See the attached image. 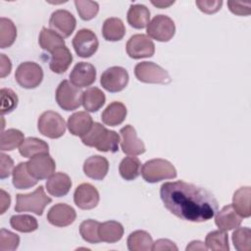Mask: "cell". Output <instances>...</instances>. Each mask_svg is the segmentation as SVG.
<instances>
[{
    "label": "cell",
    "instance_id": "74e56055",
    "mask_svg": "<svg viewBox=\"0 0 251 251\" xmlns=\"http://www.w3.org/2000/svg\"><path fill=\"white\" fill-rule=\"evenodd\" d=\"M205 245L208 249L211 250L227 251L229 250L228 236L226 231L221 229L211 231L207 234L205 238Z\"/></svg>",
    "mask_w": 251,
    "mask_h": 251
},
{
    "label": "cell",
    "instance_id": "ab89813d",
    "mask_svg": "<svg viewBox=\"0 0 251 251\" xmlns=\"http://www.w3.org/2000/svg\"><path fill=\"white\" fill-rule=\"evenodd\" d=\"M232 243L237 251L251 250V229L249 227H237L232 232Z\"/></svg>",
    "mask_w": 251,
    "mask_h": 251
},
{
    "label": "cell",
    "instance_id": "d6a6232c",
    "mask_svg": "<svg viewBox=\"0 0 251 251\" xmlns=\"http://www.w3.org/2000/svg\"><path fill=\"white\" fill-rule=\"evenodd\" d=\"M38 42L40 47L49 53H52L54 50L61 46H65L64 38L53 29L47 27H42Z\"/></svg>",
    "mask_w": 251,
    "mask_h": 251
},
{
    "label": "cell",
    "instance_id": "f546056e",
    "mask_svg": "<svg viewBox=\"0 0 251 251\" xmlns=\"http://www.w3.org/2000/svg\"><path fill=\"white\" fill-rule=\"evenodd\" d=\"M103 37L107 41H119L126 34V27L123 21L119 18H108L102 27Z\"/></svg>",
    "mask_w": 251,
    "mask_h": 251
},
{
    "label": "cell",
    "instance_id": "ee69618b",
    "mask_svg": "<svg viewBox=\"0 0 251 251\" xmlns=\"http://www.w3.org/2000/svg\"><path fill=\"white\" fill-rule=\"evenodd\" d=\"M195 4L199 8L200 11H202L205 14H214L218 12L222 5V0H197L195 1Z\"/></svg>",
    "mask_w": 251,
    "mask_h": 251
},
{
    "label": "cell",
    "instance_id": "ba28073f",
    "mask_svg": "<svg viewBox=\"0 0 251 251\" xmlns=\"http://www.w3.org/2000/svg\"><path fill=\"white\" fill-rule=\"evenodd\" d=\"M18 84L26 89L37 87L43 79L42 68L34 62H24L19 65L15 73Z\"/></svg>",
    "mask_w": 251,
    "mask_h": 251
},
{
    "label": "cell",
    "instance_id": "5b68a950",
    "mask_svg": "<svg viewBox=\"0 0 251 251\" xmlns=\"http://www.w3.org/2000/svg\"><path fill=\"white\" fill-rule=\"evenodd\" d=\"M83 92L71 81L65 79L56 89V101L65 111H74L82 104Z\"/></svg>",
    "mask_w": 251,
    "mask_h": 251
},
{
    "label": "cell",
    "instance_id": "681fc988",
    "mask_svg": "<svg viewBox=\"0 0 251 251\" xmlns=\"http://www.w3.org/2000/svg\"><path fill=\"white\" fill-rule=\"evenodd\" d=\"M1 192V197H0V206H1V210H0V214H4L6 212V210L10 207V203H11V197L10 195L3 189H0Z\"/></svg>",
    "mask_w": 251,
    "mask_h": 251
},
{
    "label": "cell",
    "instance_id": "30bf717a",
    "mask_svg": "<svg viewBox=\"0 0 251 251\" xmlns=\"http://www.w3.org/2000/svg\"><path fill=\"white\" fill-rule=\"evenodd\" d=\"M128 73L123 67L108 68L100 78V83L104 89L109 92H119L126 88L128 83Z\"/></svg>",
    "mask_w": 251,
    "mask_h": 251
},
{
    "label": "cell",
    "instance_id": "c3c4849f",
    "mask_svg": "<svg viewBox=\"0 0 251 251\" xmlns=\"http://www.w3.org/2000/svg\"><path fill=\"white\" fill-rule=\"evenodd\" d=\"M0 60H1V65H0V76L3 78L6 75H8L11 73L12 69V63L10 59L5 55V54H0Z\"/></svg>",
    "mask_w": 251,
    "mask_h": 251
},
{
    "label": "cell",
    "instance_id": "bcb514c9",
    "mask_svg": "<svg viewBox=\"0 0 251 251\" xmlns=\"http://www.w3.org/2000/svg\"><path fill=\"white\" fill-rule=\"evenodd\" d=\"M1 170H0V178L4 179L9 177L11 173H13L14 168V161L9 155L1 153Z\"/></svg>",
    "mask_w": 251,
    "mask_h": 251
},
{
    "label": "cell",
    "instance_id": "6da1fadb",
    "mask_svg": "<svg viewBox=\"0 0 251 251\" xmlns=\"http://www.w3.org/2000/svg\"><path fill=\"white\" fill-rule=\"evenodd\" d=\"M160 196L166 209L183 221L207 222L219 210L218 201L210 191L183 180L163 183Z\"/></svg>",
    "mask_w": 251,
    "mask_h": 251
},
{
    "label": "cell",
    "instance_id": "8992f818",
    "mask_svg": "<svg viewBox=\"0 0 251 251\" xmlns=\"http://www.w3.org/2000/svg\"><path fill=\"white\" fill-rule=\"evenodd\" d=\"M136 78L144 83L168 84L172 81L169 73L153 62H141L134 68Z\"/></svg>",
    "mask_w": 251,
    "mask_h": 251
},
{
    "label": "cell",
    "instance_id": "1f68e13d",
    "mask_svg": "<svg viewBox=\"0 0 251 251\" xmlns=\"http://www.w3.org/2000/svg\"><path fill=\"white\" fill-rule=\"evenodd\" d=\"M153 239L145 230H135L127 237V248L130 251H149L153 247Z\"/></svg>",
    "mask_w": 251,
    "mask_h": 251
},
{
    "label": "cell",
    "instance_id": "e0dca14e",
    "mask_svg": "<svg viewBox=\"0 0 251 251\" xmlns=\"http://www.w3.org/2000/svg\"><path fill=\"white\" fill-rule=\"evenodd\" d=\"M76 218L75 209L65 203H58L50 208L47 213L48 222L59 227H64L72 225Z\"/></svg>",
    "mask_w": 251,
    "mask_h": 251
},
{
    "label": "cell",
    "instance_id": "d4e9b609",
    "mask_svg": "<svg viewBox=\"0 0 251 251\" xmlns=\"http://www.w3.org/2000/svg\"><path fill=\"white\" fill-rule=\"evenodd\" d=\"M126 18L127 23L133 28H144L149 24L150 11L145 5L134 4L129 7Z\"/></svg>",
    "mask_w": 251,
    "mask_h": 251
},
{
    "label": "cell",
    "instance_id": "d6986e66",
    "mask_svg": "<svg viewBox=\"0 0 251 251\" xmlns=\"http://www.w3.org/2000/svg\"><path fill=\"white\" fill-rule=\"evenodd\" d=\"M109 170V162L105 157L94 155L84 161L83 172L86 176L94 180H102Z\"/></svg>",
    "mask_w": 251,
    "mask_h": 251
},
{
    "label": "cell",
    "instance_id": "83f0119b",
    "mask_svg": "<svg viewBox=\"0 0 251 251\" xmlns=\"http://www.w3.org/2000/svg\"><path fill=\"white\" fill-rule=\"evenodd\" d=\"M106 96L98 87L92 86L83 91L82 105L87 112H97L105 104Z\"/></svg>",
    "mask_w": 251,
    "mask_h": 251
},
{
    "label": "cell",
    "instance_id": "7a4b0ae2",
    "mask_svg": "<svg viewBox=\"0 0 251 251\" xmlns=\"http://www.w3.org/2000/svg\"><path fill=\"white\" fill-rule=\"evenodd\" d=\"M84 145L95 147L101 152H117L119 150V143L121 138L119 134L110 130L99 123H93L91 128L81 137Z\"/></svg>",
    "mask_w": 251,
    "mask_h": 251
},
{
    "label": "cell",
    "instance_id": "4dcf8cb0",
    "mask_svg": "<svg viewBox=\"0 0 251 251\" xmlns=\"http://www.w3.org/2000/svg\"><path fill=\"white\" fill-rule=\"evenodd\" d=\"M19 152L23 157L32 158L33 156H36L38 154L48 153L49 146L42 139L36 137H27L19 147Z\"/></svg>",
    "mask_w": 251,
    "mask_h": 251
},
{
    "label": "cell",
    "instance_id": "9c48e42d",
    "mask_svg": "<svg viewBox=\"0 0 251 251\" xmlns=\"http://www.w3.org/2000/svg\"><path fill=\"white\" fill-rule=\"evenodd\" d=\"M146 31L149 37L160 42H168L175 35L176 25L170 17L157 15L149 22Z\"/></svg>",
    "mask_w": 251,
    "mask_h": 251
},
{
    "label": "cell",
    "instance_id": "8d00e7d4",
    "mask_svg": "<svg viewBox=\"0 0 251 251\" xmlns=\"http://www.w3.org/2000/svg\"><path fill=\"white\" fill-rule=\"evenodd\" d=\"M11 226L20 232H32L37 229L38 223L30 215H14L10 219Z\"/></svg>",
    "mask_w": 251,
    "mask_h": 251
},
{
    "label": "cell",
    "instance_id": "7c38bea8",
    "mask_svg": "<svg viewBox=\"0 0 251 251\" xmlns=\"http://www.w3.org/2000/svg\"><path fill=\"white\" fill-rule=\"evenodd\" d=\"M126 53L132 59L152 57L155 53V44L145 34H134L126 42Z\"/></svg>",
    "mask_w": 251,
    "mask_h": 251
},
{
    "label": "cell",
    "instance_id": "7402d4cb",
    "mask_svg": "<svg viewBox=\"0 0 251 251\" xmlns=\"http://www.w3.org/2000/svg\"><path fill=\"white\" fill-rule=\"evenodd\" d=\"M72 187V180L65 173L53 174L46 181V189L48 193L55 197H62L69 193Z\"/></svg>",
    "mask_w": 251,
    "mask_h": 251
},
{
    "label": "cell",
    "instance_id": "9a60e30c",
    "mask_svg": "<svg viewBox=\"0 0 251 251\" xmlns=\"http://www.w3.org/2000/svg\"><path fill=\"white\" fill-rule=\"evenodd\" d=\"M121 134V148L125 154L130 156H137L145 152V145L141 139L137 137L134 127L126 125L120 130Z\"/></svg>",
    "mask_w": 251,
    "mask_h": 251
},
{
    "label": "cell",
    "instance_id": "7dc6e473",
    "mask_svg": "<svg viewBox=\"0 0 251 251\" xmlns=\"http://www.w3.org/2000/svg\"><path fill=\"white\" fill-rule=\"evenodd\" d=\"M152 250H154V251H163V250H175V251H176L177 247L173 241H171L169 239L161 238V239L156 240L153 243Z\"/></svg>",
    "mask_w": 251,
    "mask_h": 251
},
{
    "label": "cell",
    "instance_id": "e575fe53",
    "mask_svg": "<svg viewBox=\"0 0 251 251\" xmlns=\"http://www.w3.org/2000/svg\"><path fill=\"white\" fill-rule=\"evenodd\" d=\"M25 140L24 133L16 128H9L1 133V145L2 151H12L17 147H20Z\"/></svg>",
    "mask_w": 251,
    "mask_h": 251
},
{
    "label": "cell",
    "instance_id": "60d3db41",
    "mask_svg": "<svg viewBox=\"0 0 251 251\" xmlns=\"http://www.w3.org/2000/svg\"><path fill=\"white\" fill-rule=\"evenodd\" d=\"M75 5L80 19L83 21L92 20L99 12V5L97 2L94 1L75 0Z\"/></svg>",
    "mask_w": 251,
    "mask_h": 251
},
{
    "label": "cell",
    "instance_id": "ac0fdd59",
    "mask_svg": "<svg viewBox=\"0 0 251 251\" xmlns=\"http://www.w3.org/2000/svg\"><path fill=\"white\" fill-rule=\"evenodd\" d=\"M95 79L96 69L93 65L86 62H78L70 74L71 82L78 88L91 85Z\"/></svg>",
    "mask_w": 251,
    "mask_h": 251
},
{
    "label": "cell",
    "instance_id": "f1b7e54d",
    "mask_svg": "<svg viewBox=\"0 0 251 251\" xmlns=\"http://www.w3.org/2000/svg\"><path fill=\"white\" fill-rule=\"evenodd\" d=\"M250 196L251 189L249 186H243L238 188L232 197V207L242 218H249L250 211Z\"/></svg>",
    "mask_w": 251,
    "mask_h": 251
},
{
    "label": "cell",
    "instance_id": "603a6c76",
    "mask_svg": "<svg viewBox=\"0 0 251 251\" xmlns=\"http://www.w3.org/2000/svg\"><path fill=\"white\" fill-rule=\"evenodd\" d=\"M126 113V108L122 102L114 101L110 103L103 111L101 119L106 126H116L121 125L125 121Z\"/></svg>",
    "mask_w": 251,
    "mask_h": 251
},
{
    "label": "cell",
    "instance_id": "44dd1931",
    "mask_svg": "<svg viewBox=\"0 0 251 251\" xmlns=\"http://www.w3.org/2000/svg\"><path fill=\"white\" fill-rule=\"evenodd\" d=\"M93 121L91 116L86 112H75L68 119V128L73 135L82 137L91 128Z\"/></svg>",
    "mask_w": 251,
    "mask_h": 251
},
{
    "label": "cell",
    "instance_id": "3957f363",
    "mask_svg": "<svg viewBox=\"0 0 251 251\" xmlns=\"http://www.w3.org/2000/svg\"><path fill=\"white\" fill-rule=\"evenodd\" d=\"M16 199V212H31L37 216H41L44 208L52 201V199L45 194L42 185L38 186L33 192L17 194Z\"/></svg>",
    "mask_w": 251,
    "mask_h": 251
},
{
    "label": "cell",
    "instance_id": "816d5d0a",
    "mask_svg": "<svg viewBox=\"0 0 251 251\" xmlns=\"http://www.w3.org/2000/svg\"><path fill=\"white\" fill-rule=\"evenodd\" d=\"M151 3H152L154 6L160 8V9H164V8H168L169 6L173 5V4L175 3V1H169V2H166V1H157V2L152 1Z\"/></svg>",
    "mask_w": 251,
    "mask_h": 251
},
{
    "label": "cell",
    "instance_id": "7bdbcfd3",
    "mask_svg": "<svg viewBox=\"0 0 251 251\" xmlns=\"http://www.w3.org/2000/svg\"><path fill=\"white\" fill-rule=\"evenodd\" d=\"M20 243V237L18 234L2 228L0 231V250L1 251H13L16 250Z\"/></svg>",
    "mask_w": 251,
    "mask_h": 251
},
{
    "label": "cell",
    "instance_id": "52a82bcc",
    "mask_svg": "<svg viewBox=\"0 0 251 251\" xmlns=\"http://www.w3.org/2000/svg\"><path fill=\"white\" fill-rule=\"evenodd\" d=\"M37 127L42 135L55 139L64 135L66 131V123L59 113L45 111L38 118Z\"/></svg>",
    "mask_w": 251,
    "mask_h": 251
},
{
    "label": "cell",
    "instance_id": "f907efd6",
    "mask_svg": "<svg viewBox=\"0 0 251 251\" xmlns=\"http://www.w3.org/2000/svg\"><path fill=\"white\" fill-rule=\"evenodd\" d=\"M207 246L199 241V240H194V241H191L189 245H187L186 247V250H207Z\"/></svg>",
    "mask_w": 251,
    "mask_h": 251
},
{
    "label": "cell",
    "instance_id": "cb8c5ba5",
    "mask_svg": "<svg viewBox=\"0 0 251 251\" xmlns=\"http://www.w3.org/2000/svg\"><path fill=\"white\" fill-rule=\"evenodd\" d=\"M73 61V55L68 47L61 46L51 53L49 67L55 74L65 73Z\"/></svg>",
    "mask_w": 251,
    "mask_h": 251
},
{
    "label": "cell",
    "instance_id": "8fae6325",
    "mask_svg": "<svg viewBox=\"0 0 251 251\" xmlns=\"http://www.w3.org/2000/svg\"><path fill=\"white\" fill-rule=\"evenodd\" d=\"M98 45L99 42L96 34L88 28L79 29L73 38L74 49L77 56L81 58H89L94 55Z\"/></svg>",
    "mask_w": 251,
    "mask_h": 251
},
{
    "label": "cell",
    "instance_id": "ffe728a7",
    "mask_svg": "<svg viewBox=\"0 0 251 251\" xmlns=\"http://www.w3.org/2000/svg\"><path fill=\"white\" fill-rule=\"evenodd\" d=\"M217 213L215 224L221 230L224 231H228L238 227L243 220V218L237 214L231 204L225 206L220 212L218 211Z\"/></svg>",
    "mask_w": 251,
    "mask_h": 251
},
{
    "label": "cell",
    "instance_id": "836d02e7",
    "mask_svg": "<svg viewBox=\"0 0 251 251\" xmlns=\"http://www.w3.org/2000/svg\"><path fill=\"white\" fill-rule=\"evenodd\" d=\"M119 172L124 179L133 180L141 173V162L134 156L126 157L120 163Z\"/></svg>",
    "mask_w": 251,
    "mask_h": 251
},
{
    "label": "cell",
    "instance_id": "f6af8a7d",
    "mask_svg": "<svg viewBox=\"0 0 251 251\" xmlns=\"http://www.w3.org/2000/svg\"><path fill=\"white\" fill-rule=\"evenodd\" d=\"M227 6L229 11L237 16H248L251 13V3L250 2H234L227 1Z\"/></svg>",
    "mask_w": 251,
    "mask_h": 251
},
{
    "label": "cell",
    "instance_id": "d590c367",
    "mask_svg": "<svg viewBox=\"0 0 251 251\" xmlns=\"http://www.w3.org/2000/svg\"><path fill=\"white\" fill-rule=\"evenodd\" d=\"M17 28L14 23L7 18L0 19V47H10L16 40Z\"/></svg>",
    "mask_w": 251,
    "mask_h": 251
},
{
    "label": "cell",
    "instance_id": "f35d334b",
    "mask_svg": "<svg viewBox=\"0 0 251 251\" xmlns=\"http://www.w3.org/2000/svg\"><path fill=\"white\" fill-rule=\"evenodd\" d=\"M100 223L94 220L83 221L79 226V233L83 240L88 243H99L101 241L98 233Z\"/></svg>",
    "mask_w": 251,
    "mask_h": 251
},
{
    "label": "cell",
    "instance_id": "5bb4252c",
    "mask_svg": "<svg viewBox=\"0 0 251 251\" xmlns=\"http://www.w3.org/2000/svg\"><path fill=\"white\" fill-rule=\"evenodd\" d=\"M75 25V18L67 10H56L52 13L49 20V26L51 29L56 31L63 38L69 37L74 32Z\"/></svg>",
    "mask_w": 251,
    "mask_h": 251
},
{
    "label": "cell",
    "instance_id": "2e32d148",
    "mask_svg": "<svg viewBox=\"0 0 251 251\" xmlns=\"http://www.w3.org/2000/svg\"><path fill=\"white\" fill-rule=\"evenodd\" d=\"M75 204L81 210H91L99 203V192L90 183L79 184L74 193Z\"/></svg>",
    "mask_w": 251,
    "mask_h": 251
},
{
    "label": "cell",
    "instance_id": "277c9868",
    "mask_svg": "<svg viewBox=\"0 0 251 251\" xmlns=\"http://www.w3.org/2000/svg\"><path fill=\"white\" fill-rule=\"evenodd\" d=\"M141 175L147 182L155 183L164 179L176 178L177 174L171 162L165 159H152L143 164Z\"/></svg>",
    "mask_w": 251,
    "mask_h": 251
},
{
    "label": "cell",
    "instance_id": "4316f807",
    "mask_svg": "<svg viewBox=\"0 0 251 251\" xmlns=\"http://www.w3.org/2000/svg\"><path fill=\"white\" fill-rule=\"evenodd\" d=\"M98 233L101 241L115 243L122 239L124 235V226L119 222L108 221L100 224Z\"/></svg>",
    "mask_w": 251,
    "mask_h": 251
},
{
    "label": "cell",
    "instance_id": "4fadbf2b",
    "mask_svg": "<svg viewBox=\"0 0 251 251\" xmlns=\"http://www.w3.org/2000/svg\"><path fill=\"white\" fill-rule=\"evenodd\" d=\"M27 169L33 177L41 180L49 178L55 173L56 164L48 153H42L29 159Z\"/></svg>",
    "mask_w": 251,
    "mask_h": 251
},
{
    "label": "cell",
    "instance_id": "484cf974",
    "mask_svg": "<svg viewBox=\"0 0 251 251\" xmlns=\"http://www.w3.org/2000/svg\"><path fill=\"white\" fill-rule=\"evenodd\" d=\"M13 184L18 189H27L37 183V179L33 177L27 169V162L19 163L14 169Z\"/></svg>",
    "mask_w": 251,
    "mask_h": 251
},
{
    "label": "cell",
    "instance_id": "b9f144b4",
    "mask_svg": "<svg viewBox=\"0 0 251 251\" xmlns=\"http://www.w3.org/2000/svg\"><path fill=\"white\" fill-rule=\"evenodd\" d=\"M1 97V114H9L14 111L18 106V96L10 88H2L0 91Z\"/></svg>",
    "mask_w": 251,
    "mask_h": 251
}]
</instances>
